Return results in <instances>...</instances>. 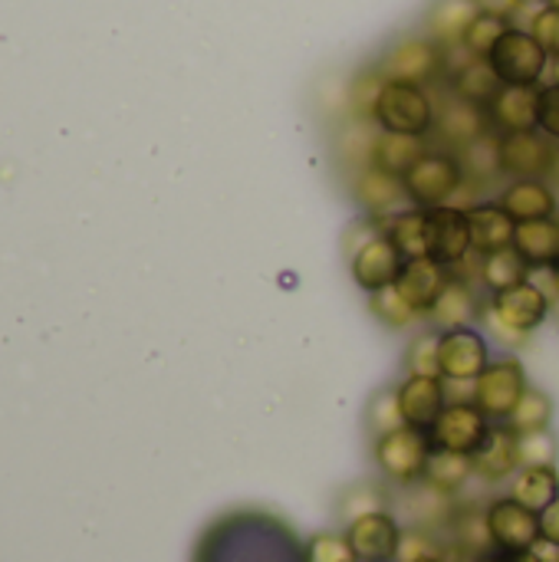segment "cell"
I'll return each instance as SVG.
<instances>
[{"label":"cell","mask_w":559,"mask_h":562,"mask_svg":"<svg viewBox=\"0 0 559 562\" xmlns=\"http://www.w3.org/2000/svg\"><path fill=\"white\" fill-rule=\"evenodd\" d=\"M550 293L540 290L534 280H524L511 290L491 293L484 306V323L497 339H507L511 346H521L530 333H537L550 316Z\"/></svg>","instance_id":"cell-1"},{"label":"cell","mask_w":559,"mask_h":562,"mask_svg":"<svg viewBox=\"0 0 559 562\" xmlns=\"http://www.w3.org/2000/svg\"><path fill=\"white\" fill-rule=\"evenodd\" d=\"M465 168L458 151H441V148H428L405 175V194L415 207H445L451 204V198L465 188Z\"/></svg>","instance_id":"cell-2"},{"label":"cell","mask_w":559,"mask_h":562,"mask_svg":"<svg viewBox=\"0 0 559 562\" xmlns=\"http://www.w3.org/2000/svg\"><path fill=\"white\" fill-rule=\"evenodd\" d=\"M376 125L395 135H432L435 128V99L425 86L415 82H389L376 105Z\"/></svg>","instance_id":"cell-3"},{"label":"cell","mask_w":559,"mask_h":562,"mask_svg":"<svg viewBox=\"0 0 559 562\" xmlns=\"http://www.w3.org/2000/svg\"><path fill=\"white\" fill-rule=\"evenodd\" d=\"M550 59L554 56L540 46V40L521 26H511L488 56L491 69L504 86H540L550 69Z\"/></svg>","instance_id":"cell-4"},{"label":"cell","mask_w":559,"mask_h":562,"mask_svg":"<svg viewBox=\"0 0 559 562\" xmlns=\"http://www.w3.org/2000/svg\"><path fill=\"white\" fill-rule=\"evenodd\" d=\"M428 458H432V441H428V431H418L412 425H402L389 435H382L376 441V464L379 471L402 484V487H412L418 481H425V468H428Z\"/></svg>","instance_id":"cell-5"},{"label":"cell","mask_w":559,"mask_h":562,"mask_svg":"<svg viewBox=\"0 0 559 562\" xmlns=\"http://www.w3.org/2000/svg\"><path fill=\"white\" fill-rule=\"evenodd\" d=\"M527 389H530V385H527V372H524L521 359L504 356V359L491 362V366L478 375V382L471 385V402H474L491 422L504 425V422L511 418V412L517 408V402L524 398Z\"/></svg>","instance_id":"cell-6"},{"label":"cell","mask_w":559,"mask_h":562,"mask_svg":"<svg viewBox=\"0 0 559 562\" xmlns=\"http://www.w3.org/2000/svg\"><path fill=\"white\" fill-rule=\"evenodd\" d=\"M491 418L474 405V402H451L438 422L428 428V441L435 451H451V454H468L474 458L488 435H491Z\"/></svg>","instance_id":"cell-7"},{"label":"cell","mask_w":559,"mask_h":562,"mask_svg":"<svg viewBox=\"0 0 559 562\" xmlns=\"http://www.w3.org/2000/svg\"><path fill=\"white\" fill-rule=\"evenodd\" d=\"M438 366H441V379L455 382V385H474L478 375L491 366V349H488V336L474 326H461V329H445L438 333Z\"/></svg>","instance_id":"cell-8"},{"label":"cell","mask_w":559,"mask_h":562,"mask_svg":"<svg viewBox=\"0 0 559 562\" xmlns=\"http://www.w3.org/2000/svg\"><path fill=\"white\" fill-rule=\"evenodd\" d=\"M445 69V46H438L432 36H405L379 63V72L389 82H415L425 86Z\"/></svg>","instance_id":"cell-9"},{"label":"cell","mask_w":559,"mask_h":562,"mask_svg":"<svg viewBox=\"0 0 559 562\" xmlns=\"http://www.w3.org/2000/svg\"><path fill=\"white\" fill-rule=\"evenodd\" d=\"M484 517L494 550H534L540 543V514L514 497L494 501Z\"/></svg>","instance_id":"cell-10"},{"label":"cell","mask_w":559,"mask_h":562,"mask_svg":"<svg viewBox=\"0 0 559 562\" xmlns=\"http://www.w3.org/2000/svg\"><path fill=\"white\" fill-rule=\"evenodd\" d=\"M346 540L356 553V562H395L402 547V527L392 514L372 510L349 524Z\"/></svg>","instance_id":"cell-11"},{"label":"cell","mask_w":559,"mask_h":562,"mask_svg":"<svg viewBox=\"0 0 559 562\" xmlns=\"http://www.w3.org/2000/svg\"><path fill=\"white\" fill-rule=\"evenodd\" d=\"M441 142L451 145V151H461L465 145L478 142L481 135L494 132L491 128V119H488V109L481 105H471L465 99H458L455 92L441 95L435 102V128H432Z\"/></svg>","instance_id":"cell-12"},{"label":"cell","mask_w":559,"mask_h":562,"mask_svg":"<svg viewBox=\"0 0 559 562\" xmlns=\"http://www.w3.org/2000/svg\"><path fill=\"white\" fill-rule=\"evenodd\" d=\"M405 254L392 244V237L379 234L372 244H366L353 260H349V270H353V280L359 290H366L369 296L385 290V286H395L402 270H405Z\"/></svg>","instance_id":"cell-13"},{"label":"cell","mask_w":559,"mask_h":562,"mask_svg":"<svg viewBox=\"0 0 559 562\" xmlns=\"http://www.w3.org/2000/svg\"><path fill=\"white\" fill-rule=\"evenodd\" d=\"M557 145L544 132L501 135V171L517 178H544L554 171Z\"/></svg>","instance_id":"cell-14"},{"label":"cell","mask_w":559,"mask_h":562,"mask_svg":"<svg viewBox=\"0 0 559 562\" xmlns=\"http://www.w3.org/2000/svg\"><path fill=\"white\" fill-rule=\"evenodd\" d=\"M491 128L497 135L537 132L540 122V89L537 86H504L488 105Z\"/></svg>","instance_id":"cell-15"},{"label":"cell","mask_w":559,"mask_h":562,"mask_svg":"<svg viewBox=\"0 0 559 562\" xmlns=\"http://www.w3.org/2000/svg\"><path fill=\"white\" fill-rule=\"evenodd\" d=\"M432 224H435V250H432V257L458 273V267L474 254L468 207H458V204L432 207Z\"/></svg>","instance_id":"cell-16"},{"label":"cell","mask_w":559,"mask_h":562,"mask_svg":"<svg viewBox=\"0 0 559 562\" xmlns=\"http://www.w3.org/2000/svg\"><path fill=\"white\" fill-rule=\"evenodd\" d=\"M399 408H402L405 425H412L418 431H428L438 422V415L448 408L445 379H435V375H409L399 385Z\"/></svg>","instance_id":"cell-17"},{"label":"cell","mask_w":559,"mask_h":562,"mask_svg":"<svg viewBox=\"0 0 559 562\" xmlns=\"http://www.w3.org/2000/svg\"><path fill=\"white\" fill-rule=\"evenodd\" d=\"M451 277H455V270H448L441 260H435V257H415V260L405 263V270H402V277H399L395 286L402 290V296L422 316H428L432 306H435V300L441 296V290L448 286Z\"/></svg>","instance_id":"cell-18"},{"label":"cell","mask_w":559,"mask_h":562,"mask_svg":"<svg viewBox=\"0 0 559 562\" xmlns=\"http://www.w3.org/2000/svg\"><path fill=\"white\" fill-rule=\"evenodd\" d=\"M353 194L369 211V217H392V214H399V204L409 198L402 178L379 165L359 168V175L353 181Z\"/></svg>","instance_id":"cell-19"},{"label":"cell","mask_w":559,"mask_h":562,"mask_svg":"<svg viewBox=\"0 0 559 562\" xmlns=\"http://www.w3.org/2000/svg\"><path fill=\"white\" fill-rule=\"evenodd\" d=\"M501 207L517 221H547L557 217V191L544 181V178H517L501 191Z\"/></svg>","instance_id":"cell-20"},{"label":"cell","mask_w":559,"mask_h":562,"mask_svg":"<svg viewBox=\"0 0 559 562\" xmlns=\"http://www.w3.org/2000/svg\"><path fill=\"white\" fill-rule=\"evenodd\" d=\"M382 231L405 254V260L432 257L435 250V224H432V211L425 207H409L392 217H382Z\"/></svg>","instance_id":"cell-21"},{"label":"cell","mask_w":559,"mask_h":562,"mask_svg":"<svg viewBox=\"0 0 559 562\" xmlns=\"http://www.w3.org/2000/svg\"><path fill=\"white\" fill-rule=\"evenodd\" d=\"M468 217H471V240L481 257L514 247L517 221L501 207V201L468 204Z\"/></svg>","instance_id":"cell-22"},{"label":"cell","mask_w":559,"mask_h":562,"mask_svg":"<svg viewBox=\"0 0 559 562\" xmlns=\"http://www.w3.org/2000/svg\"><path fill=\"white\" fill-rule=\"evenodd\" d=\"M514 250L534 270H554L559 263V224L557 217L547 221H524L514 234Z\"/></svg>","instance_id":"cell-23"},{"label":"cell","mask_w":559,"mask_h":562,"mask_svg":"<svg viewBox=\"0 0 559 562\" xmlns=\"http://www.w3.org/2000/svg\"><path fill=\"white\" fill-rule=\"evenodd\" d=\"M474 461V474L484 477L488 484L507 481L511 474L521 471V458H517V435L507 425H494L484 448L471 458Z\"/></svg>","instance_id":"cell-24"},{"label":"cell","mask_w":559,"mask_h":562,"mask_svg":"<svg viewBox=\"0 0 559 562\" xmlns=\"http://www.w3.org/2000/svg\"><path fill=\"white\" fill-rule=\"evenodd\" d=\"M481 303H478V290L465 280V277H451L448 286L441 290V296L435 300L428 319L445 333V329H461V326H471V319L478 316Z\"/></svg>","instance_id":"cell-25"},{"label":"cell","mask_w":559,"mask_h":562,"mask_svg":"<svg viewBox=\"0 0 559 562\" xmlns=\"http://www.w3.org/2000/svg\"><path fill=\"white\" fill-rule=\"evenodd\" d=\"M478 13L481 10L474 0H438L428 13V36L445 49L458 46Z\"/></svg>","instance_id":"cell-26"},{"label":"cell","mask_w":559,"mask_h":562,"mask_svg":"<svg viewBox=\"0 0 559 562\" xmlns=\"http://www.w3.org/2000/svg\"><path fill=\"white\" fill-rule=\"evenodd\" d=\"M428 151V142L418 135H395V132H379L376 135V148H372V165L392 171V175H405L422 155Z\"/></svg>","instance_id":"cell-27"},{"label":"cell","mask_w":559,"mask_h":562,"mask_svg":"<svg viewBox=\"0 0 559 562\" xmlns=\"http://www.w3.org/2000/svg\"><path fill=\"white\" fill-rule=\"evenodd\" d=\"M530 280V267L524 263V257L507 247V250H497V254H484L481 257V267H478V283L488 290V293H501V290H511L517 283Z\"/></svg>","instance_id":"cell-28"},{"label":"cell","mask_w":559,"mask_h":562,"mask_svg":"<svg viewBox=\"0 0 559 562\" xmlns=\"http://www.w3.org/2000/svg\"><path fill=\"white\" fill-rule=\"evenodd\" d=\"M511 497L521 501L530 510H544L559 497V471L557 464L550 468H521L511 487Z\"/></svg>","instance_id":"cell-29"},{"label":"cell","mask_w":559,"mask_h":562,"mask_svg":"<svg viewBox=\"0 0 559 562\" xmlns=\"http://www.w3.org/2000/svg\"><path fill=\"white\" fill-rule=\"evenodd\" d=\"M501 89H504V82L497 79V72L491 69L488 59H474L461 72L451 76V92L471 105H481V109H488Z\"/></svg>","instance_id":"cell-30"},{"label":"cell","mask_w":559,"mask_h":562,"mask_svg":"<svg viewBox=\"0 0 559 562\" xmlns=\"http://www.w3.org/2000/svg\"><path fill=\"white\" fill-rule=\"evenodd\" d=\"M474 474V461L468 454H451V451H435L425 468V484L438 494H455L461 491Z\"/></svg>","instance_id":"cell-31"},{"label":"cell","mask_w":559,"mask_h":562,"mask_svg":"<svg viewBox=\"0 0 559 562\" xmlns=\"http://www.w3.org/2000/svg\"><path fill=\"white\" fill-rule=\"evenodd\" d=\"M461 158V168H465V178L478 181V184H488L494 178H501V135L497 132H488L481 135L478 142L465 145L458 151Z\"/></svg>","instance_id":"cell-32"},{"label":"cell","mask_w":559,"mask_h":562,"mask_svg":"<svg viewBox=\"0 0 559 562\" xmlns=\"http://www.w3.org/2000/svg\"><path fill=\"white\" fill-rule=\"evenodd\" d=\"M550 422H554V402H550V395L540 392V389H527L524 398L517 402V408L511 412V418L504 425L517 438H524V435L550 431Z\"/></svg>","instance_id":"cell-33"},{"label":"cell","mask_w":559,"mask_h":562,"mask_svg":"<svg viewBox=\"0 0 559 562\" xmlns=\"http://www.w3.org/2000/svg\"><path fill=\"white\" fill-rule=\"evenodd\" d=\"M369 310H372V316H379L392 329H409V326H415L422 319V313L402 296L399 286H385V290L372 293L369 296Z\"/></svg>","instance_id":"cell-34"},{"label":"cell","mask_w":559,"mask_h":562,"mask_svg":"<svg viewBox=\"0 0 559 562\" xmlns=\"http://www.w3.org/2000/svg\"><path fill=\"white\" fill-rule=\"evenodd\" d=\"M511 30V23L507 20H501V16H491V13H478L474 16V23L468 26V33H465V49L471 53V56H478V59H488L491 56V49L497 46V40L504 36Z\"/></svg>","instance_id":"cell-35"},{"label":"cell","mask_w":559,"mask_h":562,"mask_svg":"<svg viewBox=\"0 0 559 562\" xmlns=\"http://www.w3.org/2000/svg\"><path fill=\"white\" fill-rule=\"evenodd\" d=\"M385 89V76L379 72V66L372 69H362L353 86H349V105L359 119H376V105H379V95Z\"/></svg>","instance_id":"cell-36"},{"label":"cell","mask_w":559,"mask_h":562,"mask_svg":"<svg viewBox=\"0 0 559 562\" xmlns=\"http://www.w3.org/2000/svg\"><path fill=\"white\" fill-rule=\"evenodd\" d=\"M517 458H521V468H550L557 464V438L550 431L524 435L517 438Z\"/></svg>","instance_id":"cell-37"},{"label":"cell","mask_w":559,"mask_h":562,"mask_svg":"<svg viewBox=\"0 0 559 562\" xmlns=\"http://www.w3.org/2000/svg\"><path fill=\"white\" fill-rule=\"evenodd\" d=\"M438 339H441V336L428 333V336H418V339L409 346V356H405L409 375H435V379H441V366H438Z\"/></svg>","instance_id":"cell-38"},{"label":"cell","mask_w":559,"mask_h":562,"mask_svg":"<svg viewBox=\"0 0 559 562\" xmlns=\"http://www.w3.org/2000/svg\"><path fill=\"white\" fill-rule=\"evenodd\" d=\"M303 562H356V553L349 547L346 537H336V533H320L310 540Z\"/></svg>","instance_id":"cell-39"},{"label":"cell","mask_w":559,"mask_h":562,"mask_svg":"<svg viewBox=\"0 0 559 562\" xmlns=\"http://www.w3.org/2000/svg\"><path fill=\"white\" fill-rule=\"evenodd\" d=\"M369 422H372V428H376L379 438L389 435V431H395V428H402L405 418H402V408H399V392L376 395L372 398V408H369Z\"/></svg>","instance_id":"cell-40"},{"label":"cell","mask_w":559,"mask_h":562,"mask_svg":"<svg viewBox=\"0 0 559 562\" xmlns=\"http://www.w3.org/2000/svg\"><path fill=\"white\" fill-rule=\"evenodd\" d=\"M530 33L540 40V46L550 53V56H559V10L554 7H540L530 20Z\"/></svg>","instance_id":"cell-41"},{"label":"cell","mask_w":559,"mask_h":562,"mask_svg":"<svg viewBox=\"0 0 559 562\" xmlns=\"http://www.w3.org/2000/svg\"><path fill=\"white\" fill-rule=\"evenodd\" d=\"M537 132H544L554 145H559V86L550 82L540 89V122Z\"/></svg>","instance_id":"cell-42"},{"label":"cell","mask_w":559,"mask_h":562,"mask_svg":"<svg viewBox=\"0 0 559 562\" xmlns=\"http://www.w3.org/2000/svg\"><path fill=\"white\" fill-rule=\"evenodd\" d=\"M425 557H438V550L432 547V540L425 533H402V547H399V562H415Z\"/></svg>","instance_id":"cell-43"},{"label":"cell","mask_w":559,"mask_h":562,"mask_svg":"<svg viewBox=\"0 0 559 562\" xmlns=\"http://www.w3.org/2000/svg\"><path fill=\"white\" fill-rule=\"evenodd\" d=\"M474 3H478L481 13H491V16H501V20H514L527 7V0H474Z\"/></svg>","instance_id":"cell-44"},{"label":"cell","mask_w":559,"mask_h":562,"mask_svg":"<svg viewBox=\"0 0 559 562\" xmlns=\"http://www.w3.org/2000/svg\"><path fill=\"white\" fill-rule=\"evenodd\" d=\"M540 540H547V543L559 547V497L550 504V507H544V510H540Z\"/></svg>","instance_id":"cell-45"},{"label":"cell","mask_w":559,"mask_h":562,"mask_svg":"<svg viewBox=\"0 0 559 562\" xmlns=\"http://www.w3.org/2000/svg\"><path fill=\"white\" fill-rule=\"evenodd\" d=\"M488 562H540L534 550H497Z\"/></svg>","instance_id":"cell-46"},{"label":"cell","mask_w":559,"mask_h":562,"mask_svg":"<svg viewBox=\"0 0 559 562\" xmlns=\"http://www.w3.org/2000/svg\"><path fill=\"white\" fill-rule=\"evenodd\" d=\"M550 72H554V82L559 86V56H554V59H550Z\"/></svg>","instance_id":"cell-47"},{"label":"cell","mask_w":559,"mask_h":562,"mask_svg":"<svg viewBox=\"0 0 559 562\" xmlns=\"http://www.w3.org/2000/svg\"><path fill=\"white\" fill-rule=\"evenodd\" d=\"M554 178H557V184H559V148H557V158H554V171H550Z\"/></svg>","instance_id":"cell-48"},{"label":"cell","mask_w":559,"mask_h":562,"mask_svg":"<svg viewBox=\"0 0 559 562\" xmlns=\"http://www.w3.org/2000/svg\"><path fill=\"white\" fill-rule=\"evenodd\" d=\"M554 277H557V293H554V296H557V303H559V263L554 267Z\"/></svg>","instance_id":"cell-49"},{"label":"cell","mask_w":559,"mask_h":562,"mask_svg":"<svg viewBox=\"0 0 559 562\" xmlns=\"http://www.w3.org/2000/svg\"><path fill=\"white\" fill-rule=\"evenodd\" d=\"M415 562H445L441 557H425V560H415Z\"/></svg>","instance_id":"cell-50"},{"label":"cell","mask_w":559,"mask_h":562,"mask_svg":"<svg viewBox=\"0 0 559 562\" xmlns=\"http://www.w3.org/2000/svg\"><path fill=\"white\" fill-rule=\"evenodd\" d=\"M547 7H554V10H559V0H547Z\"/></svg>","instance_id":"cell-51"},{"label":"cell","mask_w":559,"mask_h":562,"mask_svg":"<svg viewBox=\"0 0 559 562\" xmlns=\"http://www.w3.org/2000/svg\"><path fill=\"white\" fill-rule=\"evenodd\" d=\"M557 224H559V214H557Z\"/></svg>","instance_id":"cell-52"}]
</instances>
